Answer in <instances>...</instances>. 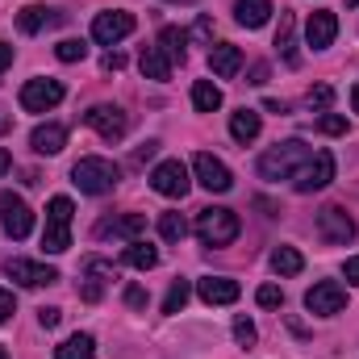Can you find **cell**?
<instances>
[{"label": "cell", "mask_w": 359, "mask_h": 359, "mask_svg": "<svg viewBox=\"0 0 359 359\" xmlns=\"http://www.w3.org/2000/svg\"><path fill=\"white\" fill-rule=\"evenodd\" d=\"M196 292H201V301L205 305H234L238 301V280H226V276H205V280H196Z\"/></svg>", "instance_id": "17"}, {"label": "cell", "mask_w": 359, "mask_h": 359, "mask_svg": "<svg viewBox=\"0 0 359 359\" xmlns=\"http://www.w3.org/2000/svg\"><path fill=\"white\" fill-rule=\"evenodd\" d=\"M234 17L247 29H259V25H268V17H271V0H238L234 4Z\"/></svg>", "instance_id": "24"}, {"label": "cell", "mask_w": 359, "mask_h": 359, "mask_svg": "<svg viewBox=\"0 0 359 359\" xmlns=\"http://www.w3.org/2000/svg\"><path fill=\"white\" fill-rule=\"evenodd\" d=\"M247 84H268V63H255L251 67V80Z\"/></svg>", "instance_id": "45"}, {"label": "cell", "mask_w": 359, "mask_h": 359, "mask_svg": "<svg viewBox=\"0 0 359 359\" xmlns=\"http://www.w3.org/2000/svg\"><path fill=\"white\" fill-rule=\"evenodd\" d=\"M347 4H359V0H347Z\"/></svg>", "instance_id": "52"}, {"label": "cell", "mask_w": 359, "mask_h": 359, "mask_svg": "<svg viewBox=\"0 0 359 359\" xmlns=\"http://www.w3.org/2000/svg\"><path fill=\"white\" fill-rule=\"evenodd\" d=\"M159 46H163V55H168L172 63H184V55H188V34L176 29V25H168V29L159 34Z\"/></svg>", "instance_id": "29"}, {"label": "cell", "mask_w": 359, "mask_h": 359, "mask_svg": "<svg viewBox=\"0 0 359 359\" xmlns=\"http://www.w3.org/2000/svg\"><path fill=\"white\" fill-rule=\"evenodd\" d=\"M84 276H88V284H84V301H100V280H96V276L117 280V268L104 264V259H84Z\"/></svg>", "instance_id": "25"}, {"label": "cell", "mask_w": 359, "mask_h": 359, "mask_svg": "<svg viewBox=\"0 0 359 359\" xmlns=\"http://www.w3.org/2000/svg\"><path fill=\"white\" fill-rule=\"evenodd\" d=\"M234 339H238L243 347H251V343H255V322H251V318H234Z\"/></svg>", "instance_id": "37"}, {"label": "cell", "mask_w": 359, "mask_h": 359, "mask_svg": "<svg viewBox=\"0 0 359 359\" xmlns=\"http://www.w3.org/2000/svg\"><path fill=\"white\" fill-rule=\"evenodd\" d=\"M72 213H76L72 196H55V201L46 205V230H42V247H46L50 255H63V251L72 247Z\"/></svg>", "instance_id": "3"}, {"label": "cell", "mask_w": 359, "mask_h": 359, "mask_svg": "<svg viewBox=\"0 0 359 359\" xmlns=\"http://www.w3.org/2000/svg\"><path fill=\"white\" fill-rule=\"evenodd\" d=\"M63 96H67V92H63L59 80H50V76L42 80V76H38V80H25V88H21V109H25V113H46V109H55Z\"/></svg>", "instance_id": "7"}, {"label": "cell", "mask_w": 359, "mask_h": 359, "mask_svg": "<svg viewBox=\"0 0 359 359\" xmlns=\"http://www.w3.org/2000/svg\"><path fill=\"white\" fill-rule=\"evenodd\" d=\"M138 72H142L147 80H172V59L163 55V46H147V50L138 55Z\"/></svg>", "instance_id": "20"}, {"label": "cell", "mask_w": 359, "mask_h": 359, "mask_svg": "<svg viewBox=\"0 0 359 359\" xmlns=\"http://www.w3.org/2000/svg\"><path fill=\"white\" fill-rule=\"evenodd\" d=\"M343 276H347V280H351V284L359 288V255H351V259L343 264Z\"/></svg>", "instance_id": "42"}, {"label": "cell", "mask_w": 359, "mask_h": 359, "mask_svg": "<svg viewBox=\"0 0 359 359\" xmlns=\"http://www.w3.org/2000/svg\"><path fill=\"white\" fill-rule=\"evenodd\" d=\"M351 104H355V113H359V84L351 88Z\"/></svg>", "instance_id": "49"}, {"label": "cell", "mask_w": 359, "mask_h": 359, "mask_svg": "<svg viewBox=\"0 0 359 359\" xmlns=\"http://www.w3.org/2000/svg\"><path fill=\"white\" fill-rule=\"evenodd\" d=\"M343 305H347V288L339 280H318L305 292V309L318 318H334V313H343Z\"/></svg>", "instance_id": "6"}, {"label": "cell", "mask_w": 359, "mask_h": 359, "mask_svg": "<svg viewBox=\"0 0 359 359\" xmlns=\"http://www.w3.org/2000/svg\"><path fill=\"white\" fill-rule=\"evenodd\" d=\"M192 104H196V113L222 109V88H217L213 80H196V84H192Z\"/></svg>", "instance_id": "28"}, {"label": "cell", "mask_w": 359, "mask_h": 359, "mask_svg": "<svg viewBox=\"0 0 359 359\" xmlns=\"http://www.w3.org/2000/svg\"><path fill=\"white\" fill-rule=\"evenodd\" d=\"M276 46H280V55H284V63H288V67H297V63H301V55H297V21H292V13H280Z\"/></svg>", "instance_id": "23"}, {"label": "cell", "mask_w": 359, "mask_h": 359, "mask_svg": "<svg viewBox=\"0 0 359 359\" xmlns=\"http://www.w3.org/2000/svg\"><path fill=\"white\" fill-rule=\"evenodd\" d=\"M8 168H13V155H8V151H0V176H4Z\"/></svg>", "instance_id": "47"}, {"label": "cell", "mask_w": 359, "mask_h": 359, "mask_svg": "<svg viewBox=\"0 0 359 359\" xmlns=\"http://www.w3.org/2000/svg\"><path fill=\"white\" fill-rule=\"evenodd\" d=\"M84 121H88L104 142H117V138H126V130H130V117H126L117 104H92L88 113H84Z\"/></svg>", "instance_id": "9"}, {"label": "cell", "mask_w": 359, "mask_h": 359, "mask_svg": "<svg viewBox=\"0 0 359 359\" xmlns=\"http://www.w3.org/2000/svg\"><path fill=\"white\" fill-rule=\"evenodd\" d=\"M8 63H13V46H8V42H0V72H4Z\"/></svg>", "instance_id": "46"}, {"label": "cell", "mask_w": 359, "mask_h": 359, "mask_svg": "<svg viewBox=\"0 0 359 359\" xmlns=\"http://www.w3.org/2000/svg\"><path fill=\"white\" fill-rule=\"evenodd\" d=\"M305 100H309V109L326 113V109H330V100H334V88H330V84H318V88H309V96H305Z\"/></svg>", "instance_id": "34"}, {"label": "cell", "mask_w": 359, "mask_h": 359, "mask_svg": "<svg viewBox=\"0 0 359 359\" xmlns=\"http://www.w3.org/2000/svg\"><path fill=\"white\" fill-rule=\"evenodd\" d=\"M330 180H334V155H330V151H318V155H309V159L297 168L292 188H297V192H322Z\"/></svg>", "instance_id": "5"}, {"label": "cell", "mask_w": 359, "mask_h": 359, "mask_svg": "<svg viewBox=\"0 0 359 359\" xmlns=\"http://www.w3.org/2000/svg\"><path fill=\"white\" fill-rule=\"evenodd\" d=\"M271 268L280 271V276H297V271L305 268V259H301L297 247H276L271 251Z\"/></svg>", "instance_id": "30"}, {"label": "cell", "mask_w": 359, "mask_h": 359, "mask_svg": "<svg viewBox=\"0 0 359 359\" xmlns=\"http://www.w3.org/2000/svg\"><path fill=\"white\" fill-rule=\"evenodd\" d=\"M8 126H13V121H8V113H4V109H0V134H4V130H8Z\"/></svg>", "instance_id": "48"}, {"label": "cell", "mask_w": 359, "mask_h": 359, "mask_svg": "<svg viewBox=\"0 0 359 359\" xmlns=\"http://www.w3.org/2000/svg\"><path fill=\"white\" fill-rule=\"evenodd\" d=\"M309 155H313V151H309L301 138H288V142L271 147L268 155L259 159V176H264V180H292V176H297V168H301Z\"/></svg>", "instance_id": "2"}, {"label": "cell", "mask_w": 359, "mask_h": 359, "mask_svg": "<svg viewBox=\"0 0 359 359\" xmlns=\"http://www.w3.org/2000/svg\"><path fill=\"white\" fill-rule=\"evenodd\" d=\"M196 238L205 247H230L238 238V213L234 209H201L196 213Z\"/></svg>", "instance_id": "4"}, {"label": "cell", "mask_w": 359, "mask_h": 359, "mask_svg": "<svg viewBox=\"0 0 359 359\" xmlns=\"http://www.w3.org/2000/svg\"><path fill=\"white\" fill-rule=\"evenodd\" d=\"M13 313H17V297L8 288H0V322H8Z\"/></svg>", "instance_id": "38"}, {"label": "cell", "mask_w": 359, "mask_h": 359, "mask_svg": "<svg viewBox=\"0 0 359 359\" xmlns=\"http://www.w3.org/2000/svg\"><path fill=\"white\" fill-rule=\"evenodd\" d=\"M159 155V142H142L138 151H134V163H147V159H155Z\"/></svg>", "instance_id": "39"}, {"label": "cell", "mask_w": 359, "mask_h": 359, "mask_svg": "<svg viewBox=\"0 0 359 359\" xmlns=\"http://www.w3.org/2000/svg\"><path fill=\"white\" fill-rule=\"evenodd\" d=\"M151 188H155L159 196H188V188H192L188 168H184L180 159H163V163L151 172Z\"/></svg>", "instance_id": "10"}, {"label": "cell", "mask_w": 359, "mask_h": 359, "mask_svg": "<svg viewBox=\"0 0 359 359\" xmlns=\"http://www.w3.org/2000/svg\"><path fill=\"white\" fill-rule=\"evenodd\" d=\"M130 268H138V271H151L155 264H159V251L151 247V243H142V238H134L130 247H126V255H121Z\"/></svg>", "instance_id": "27"}, {"label": "cell", "mask_w": 359, "mask_h": 359, "mask_svg": "<svg viewBox=\"0 0 359 359\" xmlns=\"http://www.w3.org/2000/svg\"><path fill=\"white\" fill-rule=\"evenodd\" d=\"M55 55H59V63H84L88 59V42L84 38H63L55 46Z\"/></svg>", "instance_id": "31"}, {"label": "cell", "mask_w": 359, "mask_h": 359, "mask_svg": "<svg viewBox=\"0 0 359 359\" xmlns=\"http://www.w3.org/2000/svg\"><path fill=\"white\" fill-rule=\"evenodd\" d=\"M159 234H163L168 243H184V234H188L184 213H163V217H159Z\"/></svg>", "instance_id": "32"}, {"label": "cell", "mask_w": 359, "mask_h": 359, "mask_svg": "<svg viewBox=\"0 0 359 359\" xmlns=\"http://www.w3.org/2000/svg\"><path fill=\"white\" fill-rule=\"evenodd\" d=\"M334 34H339V17H334V13H326V8L309 13V21H305V42H309L313 50H326V46L334 42Z\"/></svg>", "instance_id": "16"}, {"label": "cell", "mask_w": 359, "mask_h": 359, "mask_svg": "<svg viewBox=\"0 0 359 359\" xmlns=\"http://www.w3.org/2000/svg\"><path fill=\"white\" fill-rule=\"evenodd\" d=\"M255 301H259L264 309H280V305H284V292H280L276 284H264V288L255 292Z\"/></svg>", "instance_id": "36"}, {"label": "cell", "mask_w": 359, "mask_h": 359, "mask_svg": "<svg viewBox=\"0 0 359 359\" xmlns=\"http://www.w3.org/2000/svg\"><path fill=\"white\" fill-rule=\"evenodd\" d=\"M259 130H264V121H259L255 109H238V113H230V138H234V142H255Z\"/></svg>", "instance_id": "21"}, {"label": "cell", "mask_w": 359, "mask_h": 359, "mask_svg": "<svg viewBox=\"0 0 359 359\" xmlns=\"http://www.w3.org/2000/svg\"><path fill=\"white\" fill-rule=\"evenodd\" d=\"M117 180H121V168H117L113 159H100V155H88V159H80V163L72 168V184H76L80 192H88V196L113 192Z\"/></svg>", "instance_id": "1"}, {"label": "cell", "mask_w": 359, "mask_h": 359, "mask_svg": "<svg viewBox=\"0 0 359 359\" xmlns=\"http://www.w3.org/2000/svg\"><path fill=\"white\" fill-rule=\"evenodd\" d=\"M55 21H59V13H55V8H42V4H25V8L17 13V29H21V34H38V29L55 25Z\"/></svg>", "instance_id": "22"}, {"label": "cell", "mask_w": 359, "mask_h": 359, "mask_svg": "<svg viewBox=\"0 0 359 359\" xmlns=\"http://www.w3.org/2000/svg\"><path fill=\"white\" fill-rule=\"evenodd\" d=\"M0 226H4L8 238H25L34 230V213L17 192H0Z\"/></svg>", "instance_id": "8"}, {"label": "cell", "mask_w": 359, "mask_h": 359, "mask_svg": "<svg viewBox=\"0 0 359 359\" xmlns=\"http://www.w3.org/2000/svg\"><path fill=\"white\" fill-rule=\"evenodd\" d=\"M4 271H8L17 284H25V288H42V284H55V280H59V271H55V268L34 264V259H8Z\"/></svg>", "instance_id": "15"}, {"label": "cell", "mask_w": 359, "mask_h": 359, "mask_svg": "<svg viewBox=\"0 0 359 359\" xmlns=\"http://www.w3.org/2000/svg\"><path fill=\"white\" fill-rule=\"evenodd\" d=\"M126 301H130L134 309H142V305H147V292H142L138 284H130V288H126Z\"/></svg>", "instance_id": "40"}, {"label": "cell", "mask_w": 359, "mask_h": 359, "mask_svg": "<svg viewBox=\"0 0 359 359\" xmlns=\"http://www.w3.org/2000/svg\"><path fill=\"white\" fill-rule=\"evenodd\" d=\"M192 34H196V38H201V42H205V38H209V34H213V21H209V17H201V21H196V25H192Z\"/></svg>", "instance_id": "43"}, {"label": "cell", "mask_w": 359, "mask_h": 359, "mask_svg": "<svg viewBox=\"0 0 359 359\" xmlns=\"http://www.w3.org/2000/svg\"><path fill=\"white\" fill-rule=\"evenodd\" d=\"M318 130H322V134H347V117H339V113H322V117H318Z\"/></svg>", "instance_id": "35"}, {"label": "cell", "mask_w": 359, "mask_h": 359, "mask_svg": "<svg viewBox=\"0 0 359 359\" xmlns=\"http://www.w3.org/2000/svg\"><path fill=\"white\" fill-rule=\"evenodd\" d=\"M188 292H192L188 280H176V284L168 288V297H163V313H180V309L188 305Z\"/></svg>", "instance_id": "33"}, {"label": "cell", "mask_w": 359, "mask_h": 359, "mask_svg": "<svg viewBox=\"0 0 359 359\" xmlns=\"http://www.w3.org/2000/svg\"><path fill=\"white\" fill-rule=\"evenodd\" d=\"M172 4H192V0H172Z\"/></svg>", "instance_id": "50"}, {"label": "cell", "mask_w": 359, "mask_h": 359, "mask_svg": "<svg viewBox=\"0 0 359 359\" xmlns=\"http://www.w3.org/2000/svg\"><path fill=\"white\" fill-rule=\"evenodd\" d=\"M192 172L201 180V188H209V192H230L234 188V176H230V168L222 163V159H213V155H196L192 159Z\"/></svg>", "instance_id": "13"}, {"label": "cell", "mask_w": 359, "mask_h": 359, "mask_svg": "<svg viewBox=\"0 0 359 359\" xmlns=\"http://www.w3.org/2000/svg\"><path fill=\"white\" fill-rule=\"evenodd\" d=\"M29 147H34L38 155H59V151L67 147V130L55 126V121H46V126H38V130L29 134Z\"/></svg>", "instance_id": "19"}, {"label": "cell", "mask_w": 359, "mask_h": 359, "mask_svg": "<svg viewBox=\"0 0 359 359\" xmlns=\"http://www.w3.org/2000/svg\"><path fill=\"white\" fill-rule=\"evenodd\" d=\"M0 359H8V355H4V347H0Z\"/></svg>", "instance_id": "51"}, {"label": "cell", "mask_w": 359, "mask_h": 359, "mask_svg": "<svg viewBox=\"0 0 359 359\" xmlns=\"http://www.w3.org/2000/svg\"><path fill=\"white\" fill-rule=\"evenodd\" d=\"M318 230H322V238L334 243V247H347V243L355 238V222H351V213L339 209V205H326V209L318 213Z\"/></svg>", "instance_id": "12"}, {"label": "cell", "mask_w": 359, "mask_h": 359, "mask_svg": "<svg viewBox=\"0 0 359 359\" xmlns=\"http://www.w3.org/2000/svg\"><path fill=\"white\" fill-rule=\"evenodd\" d=\"M59 318H63L59 309H38V322H42L46 330H55V326H59Z\"/></svg>", "instance_id": "41"}, {"label": "cell", "mask_w": 359, "mask_h": 359, "mask_svg": "<svg viewBox=\"0 0 359 359\" xmlns=\"http://www.w3.org/2000/svg\"><path fill=\"white\" fill-rule=\"evenodd\" d=\"M130 34H134V13L113 8V13H96V21H92V38L100 46H113V42H121Z\"/></svg>", "instance_id": "11"}, {"label": "cell", "mask_w": 359, "mask_h": 359, "mask_svg": "<svg viewBox=\"0 0 359 359\" xmlns=\"http://www.w3.org/2000/svg\"><path fill=\"white\" fill-rule=\"evenodd\" d=\"M121 67H126V59H121L117 50H109V55H104V72H121Z\"/></svg>", "instance_id": "44"}, {"label": "cell", "mask_w": 359, "mask_h": 359, "mask_svg": "<svg viewBox=\"0 0 359 359\" xmlns=\"http://www.w3.org/2000/svg\"><path fill=\"white\" fill-rule=\"evenodd\" d=\"M238 67H243V50H238V46L217 42V46L209 50V72H213L217 80H234V76H238Z\"/></svg>", "instance_id": "18"}, {"label": "cell", "mask_w": 359, "mask_h": 359, "mask_svg": "<svg viewBox=\"0 0 359 359\" xmlns=\"http://www.w3.org/2000/svg\"><path fill=\"white\" fill-rule=\"evenodd\" d=\"M96 355V339L92 334H72L67 343L55 347V359H92Z\"/></svg>", "instance_id": "26"}, {"label": "cell", "mask_w": 359, "mask_h": 359, "mask_svg": "<svg viewBox=\"0 0 359 359\" xmlns=\"http://www.w3.org/2000/svg\"><path fill=\"white\" fill-rule=\"evenodd\" d=\"M142 234H147V217H142V213L104 217V222L96 226V238H126V243H134V238H142Z\"/></svg>", "instance_id": "14"}]
</instances>
